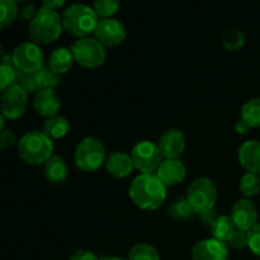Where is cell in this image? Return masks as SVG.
Segmentation results:
<instances>
[{"mask_svg": "<svg viewBox=\"0 0 260 260\" xmlns=\"http://www.w3.org/2000/svg\"><path fill=\"white\" fill-rule=\"evenodd\" d=\"M128 194L132 203L140 210L155 211L167 200V185L155 173L140 174L132 180Z\"/></svg>", "mask_w": 260, "mask_h": 260, "instance_id": "cell-1", "label": "cell"}, {"mask_svg": "<svg viewBox=\"0 0 260 260\" xmlns=\"http://www.w3.org/2000/svg\"><path fill=\"white\" fill-rule=\"evenodd\" d=\"M249 249L254 255L260 258V222L249 231Z\"/></svg>", "mask_w": 260, "mask_h": 260, "instance_id": "cell-33", "label": "cell"}, {"mask_svg": "<svg viewBox=\"0 0 260 260\" xmlns=\"http://www.w3.org/2000/svg\"><path fill=\"white\" fill-rule=\"evenodd\" d=\"M228 245L230 248L240 250V249L248 248L249 246V231L240 230V229H235L233 235L230 236L228 241Z\"/></svg>", "mask_w": 260, "mask_h": 260, "instance_id": "cell-32", "label": "cell"}, {"mask_svg": "<svg viewBox=\"0 0 260 260\" xmlns=\"http://www.w3.org/2000/svg\"><path fill=\"white\" fill-rule=\"evenodd\" d=\"M68 0H42L43 8H47L51 10H57L58 8H62Z\"/></svg>", "mask_w": 260, "mask_h": 260, "instance_id": "cell-39", "label": "cell"}, {"mask_svg": "<svg viewBox=\"0 0 260 260\" xmlns=\"http://www.w3.org/2000/svg\"><path fill=\"white\" fill-rule=\"evenodd\" d=\"M239 189L245 197H255L260 193V174L246 172L239 182Z\"/></svg>", "mask_w": 260, "mask_h": 260, "instance_id": "cell-27", "label": "cell"}, {"mask_svg": "<svg viewBox=\"0 0 260 260\" xmlns=\"http://www.w3.org/2000/svg\"><path fill=\"white\" fill-rule=\"evenodd\" d=\"M28 104V91L19 84H13L0 99V111L5 118L18 119L24 114Z\"/></svg>", "mask_w": 260, "mask_h": 260, "instance_id": "cell-10", "label": "cell"}, {"mask_svg": "<svg viewBox=\"0 0 260 260\" xmlns=\"http://www.w3.org/2000/svg\"><path fill=\"white\" fill-rule=\"evenodd\" d=\"M99 20L93 8L85 4L70 5L62 14L63 29L79 40L95 32Z\"/></svg>", "mask_w": 260, "mask_h": 260, "instance_id": "cell-3", "label": "cell"}, {"mask_svg": "<svg viewBox=\"0 0 260 260\" xmlns=\"http://www.w3.org/2000/svg\"><path fill=\"white\" fill-rule=\"evenodd\" d=\"M236 226L230 216H218L217 220L211 226V234H212L213 239L228 244L229 239L233 235Z\"/></svg>", "mask_w": 260, "mask_h": 260, "instance_id": "cell-22", "label": "cell"}, {"mask_svg": "<svg viewBox=\"0 0 260 260\" xmlns=\"http://www.w3.org/2000/svg\"><path fill=\"white\" fill-rule=\"evenodd\" d=\"M187 201L193 212L200 215L205 211L215 208L217 201V188L208 178H198L188 187Z\"/></svg>", "mask_w": 260, "mask_h": 260, "instance_id": "cell-6", "label": "cell"}, {"mask_svg": "<svg viewBox=\"0 0 260 260\" xmlns=\"http://www.w3.org/2000/svg\"><path fill=\"white\" fill-rule=\"evenodd\" d=\"M126 28L124 24L114 18L99 20L95 28V40H98L104 47H117L126 40Z\"/></svg>", "mask_w": 260, "mask_h": 260, "instance_id": "cell-11", "label": "cell"}, {"mask_svg": "<svg viewBox=\"0 0 260 260\" xmlns=\"http://www.w3.org/2000/svg\"><path fill=\"white\" fill-rule=\"evenodd\" d=\"M15 2H17V3H18V2H24V0H15Z\"/></svg>", "mask_w": 260, "mask_h": 260, "instance_id": "cell-43", "label": "cell"}, {"mask_svg": "<svg viewBox=\"0 0 260 260\" xmlns=\"http://www.w3.org/2000/svg\"><path fill=\"white\" fill-rule=\"evenodd\" d=\"M193 210L187 198H177L168 207V215L177 222H184L193 216Z\"/></svg>", "mask_w": 260, "mask_h": 260, "instance_id": "cell-24", "label": "cell"}, {"mask_svg": "<svg viewBox=\"0 0 260 260\" xmlns=\"http://www.w3.org/2000/svg\"><path fill=\"white\" fill-rule=\"evenodd\" d=\"M17 141V135L9 128H4L0 132V146L2 149H8V147L13 146Z\"/></svg>", "mask_w": 260, "mask_h": 260, "instance_id": "cell-34", "label": "cell"}, {"mask_svg": "<svg viewBox=\"0 0 260 260\" xmlns=\"http://www.w3.org/2000/svg\"><path fill=\"white\" fill-rule=\"evenodd\" d=\"M12 58L15 70L24 74H33L45 66V55L40 45L32 41L18 45L13 51Z\"/></svg>", "mask_w": 260, "mask_h": 260, "instance_id": "cell-8", "label": "cell"}, {"mask_svg": "<svg viewBox=\"0 0 260 260\" xmlns=\"http://www.w3.org/2000/svg\"><path fill=\"white\" fill-rule=\"evenodd\" d=\"M239 162L249 173L260 174V141L249 140L245 141L238 152Z\"/></svg>", "mask_w": 260, "mask_h": 260, "instance_id": "cell-17", "label": "cell"}, {"mask_svg": "<svg viewBox=\"0 0 260 260\" xmlns=\"http://www.w3.org/2000/svg\"><path fill=\"white\" fill-rule=\"evenodd\" d=\"M69 260H99L90 250H78L69 258Z\"/></svg>", "mask_w": 260, "mask_h": 260, "instance_id": "cell-37", "label": "cell"}, {"mask_svg": "<svg viewBox=\"0 0 260 260\" xmlns=\"http://www.w3.org/2000/svg\"><path fill=\"white\" fill-rule=\"evenodd\" d=\"M230 217L233 218L236 229L250 231L258 223V210L255 205L248 198H243L234 203Z\"/></svg>", "mask_w": 260, "mask_h": 260, "instance_id": "cell-12", "label": "cell"}, {"mask_svg": "<svg viewBox=\"0 0 260 260\" xmlns=\"http://www.w3.org/2000/svg\"><path fill=\"white\" fill-rule=\"evenodd\" d=\"M3 52H4V48H3V45H2V43H0V57H2V56H3Z\"/></svg>", "mask_w": 260, "mask_h": 260, "instance_id": "cell-42", "label": "cell"}, {"mask_svg": "<svg viewBox=\"0 0 260 260\" xmlns=\"http://www.w3.org/2000/svg\"><path fill=\"white\" fill-rule=\"evenodd\" d=\"M0 151H2V146H0Z\"/></svg>", "mask_w": 260, "mask_h": 260, "instance_id": "cell-44", "label": "cell"}, {"mask_svg": "<svg viewBox=\"0 0 260 260\" xmlns=\"http://www.w3.org/2000/svg\"><path fill=\"white\" fill-rule=\"evenodd\" d=\"M75 164L85 173L96 172L106 162V150L95 137H85L75 150Z\"/></svg>", "mask_w": 260, "mask_h": 260, "instance_id": "cell-5", "label": "cell"}, {"mask_svg": "<svg viewBox=\"0 0 260 260\" xmlns=\"http://www.w3.org/2000/svg\"><path fill=\"white\" fill-rule=\"evenodd\" d=\"M245 45V35L240 29H230L222 37V46L229 51H238Z\"/></svg>", "mask_w": 260, "mask_h": 260, "instance_id": "cell-30", "label": "cell"}, {"mask_svg": "<svg viewBox=\"0 0 260 260\" xmlns=\"http://www.w3.org/2000/svg\"><path fill=\"white\" fill-rule=\"evenodd\" d=\"M229 245L216 239H205L192 248V260H228Z\"/></svg>", "mask_w": 260, "mask_h": 260, "instance_id": "cell-14", "label": "cell"}, {"mask_svg": "<svg viewBox=\"0 0 260 260\" xmlns=\"http://www.w3.org/2000/svg\"><path fill=\"white\" fill-rule=\"evenodd\" d=\"M99 260H126V259L117 258V256H108V258H103V259H99Z\"/></svg>", "mask_w": 260, "mask_h": 260, "instance_id": "cell-41", "label": "cell"}, {"mask_svg": "<svg viewBox=\"0 0 260 260\" xmlns=\"http://www.w3.org/2000/svg\"><path fill=\"white\" fill-rule=\"evenodd\" d=\"M121 0H94V12L99 18L107 19L113 18V15L118 12Z\"/></svg>", "mask_w": 260, "mask_h": 260, "instance_id": "cell-29", "label": "cell"}, {"mask_svg": "<svg viewBox=\"0 0 260 260\" xmlns=\"http://www.w3.org/2000/svg\"><path fill=\"white\" fill-rule=\"evenodd\" d=\"M155 175L167 187H174V185L180 184L185 179L187 169L179 159H164L160 162Z\"/></svg>", "mask_w": 260, "mask_h": 260, "instance_id": "cell-15", "label": "cell"}, {"mask_svg": "<svg viewBox=\"0 0 260 260\" xmlns=\"http://www.w3.org/2000/svg\"><path fill=\"white\" fill-rule=\"evenodd\" d=\"M132 161H134L135 169L141 172V174H152L156 172L161 160V152H160L157 144L151 141H140L134 146L131 151Z\"/></svg>", "mask_w": 260, "mask_h": 260, "instance_id": "cell-9", "label": "cell"}, {"mask_svg": "<svg viewBox=\"0 0 260 260\" xmlns=\"http://www.w3.org/2000/svg\"><path fill=\"white\" fill-rule=\"evenodd\" d=\"M127 260H160V255L156 249L149 244H136L129 250Z\"/></svg>", "mask_w": 260, "mask_h": 260, "instance_id": "cell-28", "label": "cell"}, {"mask_svg": "<svg viewBox=\"0 0 260 260\" xmlns=\"http://www.w3.org/2000/svg\"><path fill=\"white\" fill-rule=\"evenodd\" d=\"M62 17L56 10L41 8L28 27L30 41L37 45H50L61 36Z\"/></svg>", "mask_w": 260, "mask_h": 260, "instance_id": "cell-2", "label": "cell"}, {"mask_svg": "<svg viewBox=\"0 0 260 260\" xmlns=\"http://www.w3.org/2000/svg\"><path fill=\"white\" fill-rule=\"evenodd\" d=\"M161 156L165 159H179L185 150V136L182 129L169 128L157 141Z\"/></svg>", "mask_w": 260, "mask_h": 260, "instance_id": "cell-13", "label": "cell"}, {"mask_svg": "<svg viewBox=\"0 0 260 260\" xmlns=\"http://www.w3.org/2000/svg\"><path fill=\"white\" fill-rule=\"evenodd\" d=\"M43 175H45L46 180L51 184H63L69 177V169L65 159L57 156V155H52L43 164Z\"/></svg>", "mask_w": 260, "mask_h": 260, "instance_id": "cell-19", "label": "cell"}, {"mask_svg": "<svg viewBox=\"0 0 260 260\" xmlns=\"http://www.w3.org/2000/svg\"><path fill=\"white\" fill-rule=\"evenodd\" d=\"M241 118L251 127H260V98H253L246 102L241 108Z\"/></svg>", "mask_w": 260, "mask_h": 260, "instance_id": "cell-26", "label": "cell"}, {"mask_svg": "<svg viewBox=\"0 0 260 260\" xmlns=\"http://www.w3.org/2000/svg\"><path fill=\"white\" fill-rule=\"evenodd\" d=\"M19 14L15 0H0V30L9 28Z\"/></svg>", "mask_w": 260, "mask_h": 260, "instance_id": "cell-25", "label": "cell"}, {"mask_svg": "<svg viewBox=\"0 0 260 260\" xmlns=\"http://www.w3.org/2000/svg\"><path fill=\"white\" fill-rule=\"evenodd\" d=\"M74 60L86 69H95L106 61V50L98 40L91 37L80 38L70 47Z\"/></svg>", "mask_w": 260, "mask_h": 260, "instance_id": "cell-7", "label": "cell"}, {"mask_svg": "<svg viewBox=\"0 0 260 260\" xmlns=\"http://www.w3.org/2000/svg\"><path fill=\"white\" fill-rule=\"evenodd\" d=\"M33 79L37 91L42 89H56L61 84L60 75L53 73L48 66H43L42 69L33 73Z\"/></svg>", "mask_w": 260, "mask_h": 260, "instance_id": "cell-23", "label": "cell"}, {"mask_svg": "<svg viewBox=\"0 0 260 260\" xmlns=\"http://www.w3.org/2000/svg\"><path fill=\"white\" fill-rule=\"evenodd\" d=\"M38 13V10L36 9L35 5L32 4H27L24 5V7L22 8V9H19V14H18V17H19L20 20H23V22H32L33 18L36 17V14Z\"/></svg>", "mask_w": 260, "mask_h": 260, "instance_id": "cell-35", "label": "cell"}, {"mask_svg": "<svg viewBox=\"0 0 260 260\" xmlns=\"http://www.w3.org/2000/svg\"><path fill=\"white\" fill-rule=\"evenodd\" d=\"M106 169L109 174L116 178L128 177L135 169L131 155L123 151L112 152L106 160Z\"/></svg>", "mask_w": 260, "mask_h": 260, "instance_id": "cell-18", "label": "cell"}, {"mask_svg": "<svg viewBox=\"0 0 260 260\" xmlns=\"http://www.w3.org/2000/svg\"><path fill=\"white\" fill-rule=\"evenodd\" d=\"M200 221L202 225L205 226H212L213 222H215L216 220H217L218 215H217V211H216V208H211V210H207L205 211V212L200 213Z\"/></svg>", "mask_w": 260, "mask_h": 260, "instance_id": "cell-36", "label": "cell"}, {"mask_svg": "<svg viewBox=\"0 0 260 260\" xmlns=\"http://www.w3.org/2000/svg\"><path fill=\"white\" fill-rule=\"evenodd\" d=\"M15 81H17V73L14 66L0 62V93H4L8 88L15 84Z\"/></svg>", "mask_w": 260, "mask_h": 260, "instance_id": "cell-31", "label": "cell"}, {"mask_svg": "<svg viewBox=\"0 0 260 260\" xmlns=\"http://www.w3.org/2000/svg\"><path fill=\"white\" fill-rule=\"evenodd\" d=\"M74 62H75V60H74L73 52H71L70 48L60 47L52 51V53L50 55V58H48V68L53 73L57 74V75H62V74H66L70 71Z\"/></svg>", "mask_w": 260, "mask_h": 260, "instance_id": "cell-20", "label": "cell"}, {"mask_svg": "<svg viewBox=\"0 0 260 260\" xmlns=\"http://www.w3.org/2000/svg\"><path fill=\"white\" fill-rule=\"evenodd\" d=\"M52 152L53 141L45 132L30 131L18 142V154L25 164L43 165Z\"/></svg>", "mask_w": 260, "mask_h": 260, "instance_id": "cell-4", "label": "cell"}, {"mask_svg": "<svg viewBox=\"0 0 260 260\" xmlns=\"http://www.w3.org/2000/svg\"><path fill=\"white\" fill-rule=\"evenodd\" d=\"M234 128H235L236 134L246 135V134H249V131L251 129V127L249 126V124L246 123V122L240 117V118L235 122V124H234Z\"/></svg>", "mask_w": 260, "mask_h": 260, "instance_id": "cell-38", "label": "cell"}, {"mask_svg": "<svg viewBox=\"0 0 260 260\" xmlns=\"http://www.w3.org/2000/svg\"><path fill=\"white\" fill-rule=\"evenodd\" d=\"M33 108L40 116L50 118L57 114L61 108L60 95L55 89H42L35 94Z\"/></svg>", "mask_w": 260, "mask_h": 260, "instance_id": "cell-16", "label": "cell"}, {"mask_svg": "<svg viewBox=\"0 0 260 260\" xmlns=\"http://www.w3.org/2000/svg\"><path fill=\"white\" fill-rule=\"evenodd\" d=\"M4 128H5V117L4 114L2 113V111H0V132H2Z\"/></svg>", "mask_w": 260, "mask_h": 260, "instance_id": "cell-40", "label": "cell"}, {"mask_svg": "<svg viewBox=\"0 0 260 260\" xmlns=\"http://www.w3.org/2000/svg\"><path fill=\"white\" fill-rule=\"evenodd\" d=\"M69 129H70V123H69V121L65 117L58 116V114L47 118L45 121V124H43V132H45L52 141L53 140L63 139V137L69 134Z\"/></svg>", "mask_w": 260, "mask_h": 260, "instance_id": "cell-21", "label": "cell"}]
</instances>
